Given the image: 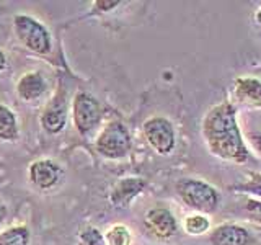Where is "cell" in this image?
Instances as JSON below:
<instances>
[{
    "label": "cell",
    "mask_w": 261,
    "mask_h": 245,
    "mask_svg": "<svg viewBox=\"0 0 261 245\" xmlns=\"http://www.w3.org/2000/svg\"><path fill=\"white\" fill-rule=\"evenodd\" d=\"M201 131L207 151L214 157L239 165L251 160L232 102L224 100L212 106L202 119Z\"/></svg>",
    "instance_id": "obj_1"
},
{
    "label": "cell",
    "mask_w": 261,
    "mask_h": 245,
    "mask_svg": "<svg viewBox=\"0 0 261 245\" xmlns=\"http://www.w3.org/2000/svg\"><path fill=\"white\" fill-rule=\"evenodd\" d=\"M176 193L188 208L201 214H211L217 211L220 204V193L217 188L199 178H181L176 183Z\"/></svg>",
    "instance_id": "obj_2"
},
{
    "label": "cell",
    "mask_w": 261,
    "mask_h": 245,
    "mask_svg": "<svg viewBox=\"0 0 261 245\" xmlns=\"http://www.w3.org/2000/svg\"><path fill=\"white\" fill-rule=\"evenodd\" d=\"M15 30L16 36L31 51L38 54H47L51 51V35H49L47 28L43 27L38 20L31 18L28 15H18L15 16Z\"/></svg>",
    "instance_id": "obj_3"
},
{
    "label": "cell",
    "mask_w": 261,
    "mask_h": 245,
    "mask_svg": "<svg viewBox=\"0 0 261 245\" xmlns=\"http://www.w3.org/2000/svg\"><path fill=\"white\" fill-rule=\"evenodd\" d=\"M130 149V136L127 128L119 121L106 126L96 139V151L108 159H121Z\"/></svg>",
    "instance_id": "obj_4"
},
{
    "label": "cell",
    "mask_w": 261,
    "mask_h": 245,
    "mask_svg": "<svg viewBox=\"0 0 261 245\" xmlns=\"http://www.w3.org/2000/svg\"><path fill=\"white\" fill-rule=\"evenodd\" d=\"M144 136L155 152L167 155L175 149L176 134L173 122L163 116H152L144 122Z\"/></svg>",
    "instance_id": "obj_5"
},
{
    "label": "cell",
    "mask_w": 261,
    "mask_h": 245,
    "mask_svg": "<svg viewBox=\"0 0 261 245\" xmlns=\"http://www.w3.org/2000/svg\"><path fill=\"white\" fill-rule=\"evenodd\" d=\"M101 119V106L88 93H79L73 100V122L79 133H90Z\"/></svg>",
    "instance_id": "obj_6"
},
{
    "label": "cell",
    "mask_w": 261,
    "mask_h": 245,
    "mask_svg": "<svg viewBox=\"0 0 261 245\" xmlns=\"http://www.w3.org/2000/svg\"><path fill=\"white\" fill-rule=\"evenodd\" d=\"M211 245H251L253 235L247 227L235 223H224L209 234Z\"/></svg>",
    "instance_id": "obj_7"
},
{
    "label": "cell",
    "mask_w": 261,
    "mask_h": 245,
    "mask_svg": "<svg viewBox=\"0 0 261 245\" xmlns=\"http://www.w3.org/2000/svg\"><path fill=\"white\" fill-rule=\"evenodd\" d=\"M147 229L159 239H170L178 231V223L173 212L167 208H152L145 214Z\"/></svg>",
    "instance_id": "obj_8"
},
{
    "label": "cell",
    "mask_w": 261,
    "mask_h": 245,
    "mask_svg": "<svg viewBox=\"0 0 261 245\" xmlns=\"http://www.w3.org/2000/svg\"><path fill=\"white\" fill-rule=\"evenodd\" d=\"M233 96L242 105L261 110V80L256 77H237L233 82Z\"/></svg>",
    "instance_id": "obj_9"
},
{
    "label": "cell",
    "mask_w": 261,
    "mask_h": 245,
    "mask_svg": "<svg viewBox=\"0 0 261 245\" xmlns=\"http://www.w3.org/2000/svg\"><path fill=\"white\" fill-rule=\"evenodd\" d=\"M62 170L51 160H38L30 167V178L41 190L53 188L61 180Z\"/></svg>",
    "instance_id": "obj_10"
},
{
    "label": "cell",
    "mask_w": 261,
    "mask_h": 245,
    "mask_svg": "<svg viewBox=\"0 0 261 245\" xmlns=\"http://www.w3.org/2000/svg\"><path fill=\"white\" fill-rule=\"evenodd\" d=\"M44 129L47 133H61L64 129L65 122H67V108H65V102L62 98H54V100L47 105L46 111L41 116Z\"/></svg>",
    "instance_id": "obj_11"
},
{
    "label": "cell",
    "mask_w": 261,
    "mask_h": 245,
    "mask_svg": "<svg viewBox=\"0 0 261 245\" xmlns=\"http://www.w3.org/2000/svg\"><path fill=\"white\" fill-rule=\"evenodd\" d=\"M147 182L142 178H136V177H130V178H124L121 182L116 183V186L113 188L111 191V201L113 204L116 206H126L129 204V201L141 193L144 188H145Z\"/></svg>",
    "instance_id": "obj_12"
},
{
    "label": "cell",
    "mask_w": 261,
    "mask_h": 245,
    "mask_svg": "<svg viewBox=\"0 0 261 245\" xmlns=\"http://www.w3.org/2000/svg\"><path fill=\"white\" fill-rule=\"evenodd\" d=\"M16 90H18V95L23 100H36L46 92V80L39 72L24 74L20 79L18 85H16Z\"/></svg>",
    "instance_id": "obj_13"
},
{
    "label": "cell",
    "mask_w": 261,
    "mask_h": 245,
    "mask_svg": "<svg viewBox=\"0 0 261 245\" xmlns=\"http://www.w3.org/2000/svg\"><path fill=\"white\" fill-rule=\"evenodd\" d=\"M18 137V125L13 111L0 105V139L2 141H15Z\"/></svg>",
    "instance_id": "obj_14"
},
{
    "label": "cell",
    "mask_w": 261,
    "mask_h": 245,
    "mask_svg": "<svg viewBox=\"0 0 261 245\" xmlns=\"http://www.w3.org/2000/svg\"><path fill=\"white\" fill-rule=\"evenodd\" d=\"M183 227L190 235H202L211 231V219L207 217V214L193 212V214L185 217Z\"/></svg>",
    "instance_id": "obj_15"
},
{
    "label": "cell",
    "mask_w": 261,
    "mask_h": 245,
    "mask_svg": "<svg viewBox=\"0 0 261 245\" xmlns=\"http://www.w3.org/2000/svg\"><path fill=\"white\" fill-rule=\"evenodd\" d=\"M230 190L237 193H247V194H251L253 198L261 200V174H258V172H250L247 182L232 185Z\"/></svg>",
    "instance_id": "obj_16"
},
{
    "label": "cell",
    "mask_w": 261,
    "mask_h": 245,
    "mask_svg": "<svg viewBox=\"0 0 261 245\" xmlns=\"http://www.w3.org/2000/svg\"><path fill=\"white\" fill-rule=\"evenodd\" d=\"M0 245H30V231L27 227H12L0 234Z\"/></svg>",
    "instance_id": "obj_17"
},
{
    "label": "cell",
    "mask_w": 261,
    "mask_h": 245,
    "mask_svg": "<svg viewBox=\"0 0 261 245\" xmlns=\"http://www.w3.org/2000/svg\"><path fill=\"white\" fill-rule=\"evenodd\" d=\"M106 242H108V245H130L129 229L122 224L113 226L106 234Z\"/></svg>",
    "instance_id": "obj_18"
},
{
    "label": "cell",
    "mask_w": 261,
    "mask_h": 245,
    "mask_svg": "<svg viewBox=\"0 0 261 245\" xmlns=\"http://www.w3.org/2000/svg\"><path fill=\"white\" fill-rule=\"evenodd\" d=\"M79 245H106V240L98 229L87 227L79 234Z\"/></svg>",
    "instance_id": "obj_19"
},
{
    "label": "cell",
    "mask_w": 261,
    "mask_h": 245,
    "mask_svg": "<svg viewBox=\"0 0 261 245\" xmlns=\"http://www.w3.org/2000/svg\"><path fill=\"white\" fill-rule=\"evenodd\" d=\"M245 212L251 219H255L256 223H261V200L248 198L247 203H245Z\"/></svg>",
    "instance_id": "obj_20"
},
{
    "label": "cell",
    "mask_w": 261,
    "mask_h": 245,
    "mask_svg": "<svg viewBox=\"0 0 261 245\" xmlns=\"http://www.w3.org/2000/svg\"><path fill=\"white\" fill-rule=\"evenodd\" d=\"M250 142H251V147L255 149L259 155H261V131H256V133H251L248 136Z\"/></svg>",
    "instance_id": "obj_21"
},
{
    "label": "cell",
    "mask_w": 261,
    "mask_h": 245,
    "mask_svg": "<svg viewBox=\"0 0 261 245\" xmlns=\"http://www.w3.org/2000/svg\"><path fill=\"white\" fill-rule=\"evenodd\" d=\"M121 2H118V0H114V2H105V0H98V2H95V5L100 8V10L106 12V10H113L114 7L119 5Z\"/></svg>",
    "instance_id": "obj_22"
},
{
    "label": "cell",
    "mask_w": 261,
    "mask_h": 245,
    "mask_svg": "<svg viewBox=\"0 0 261 245\" xmlns=\"http://www.w3.org/2000/svg\"><path fill=\"white\" fill-rule=\"evenodd\" d=\"M5 65H7V57L4 54V51L0 49V72H2L5 69Z\"/></svg>",
    "instance_id": "obj_23"
},
{
    "label": "cell",
    "mask_w": 261,
    "mask_h": 245,
    "mask_svg": "<svg viewBox=\"0 0 261 245\" xmlns=\"http://www.w3.org/2000/svg\"><path fill=\"white\" fill-rule=\"evenodd\" d=\"M5 216H7V209H5L4 204L0 203V223H2V220L5 219Z\"/></svg>",
    "instance_id": "obj_24"
},
{
    "label": "cell",
    "mask_w": 261,
    "mask_h": 245,
    "mask_svg": "<svg viewBox=\"0 0 261 245\" xmlns=\"http://www.w3.org/2000/svg\"><path fill=\"white\" fill-rule=\"evenodd\" d=\"M255 18H256V21L261 24V7H259L258 10H256V13H255Z\"/></svg>",
    "instance_id": "obj_25"
}]
</instances>
